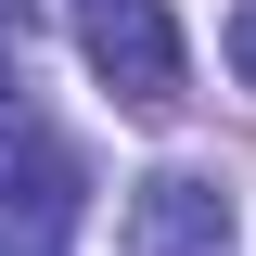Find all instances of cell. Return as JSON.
I'll return each instance as SVG.
<instances>
[{
  "mask_svg": "<svg viewBox=\"0 0 256 256\" xmlns=\"http://www.w3.org/2000/svg\"><path fill=\"white\" fill-rule=\"evenodd\" d=\"M116 244L128 256H244V218H230V192L205 166H154V180H128Z\"/></svg>",
  "mask_w": 256,
  "mask_h": 256,
  "instance_id": "cell-2",
  "label": "cell"
},
{
  "mask_svg": "<svg viewBox=\"0 0 256 256\" xmlns=\"http://www.w3.org/2000/svg\"><path fill=\"white\" fill-rule=\"evenodd\" d=\"M230 77H244V90H256V0H244V13H230Z\"/></svg>",
  "mask_w": 256,
  "mask_h": 256,
  "instance_id": "cell-5",
  "label": "cell"
},
{
  "mask_svg": "<svg viewBox=\"0 0 256 256\" xmlns=\"http://www.w3.org/2000/svg\"><path fill=\"white\" fill-rule=\"evenodd\" d=\"M26 52H38V26H26V0H0V102L26 90Z\"/></svg>",
  "mask_w": 256,
  "mask_h": 256,
  "instance_id": "cell-4",
  "label": "cell"
},
{
  "mask_svg": "<svg viewBox=\"0 0 256 256\" xmlns=\"http://www.w3.org/2000/svg\"><path fill=\"white\" fill-rule=\"evenodd\" d=\"M77 52L90 77L128 102V116H180V26H166V0H77Z\"/></svg>",
  "mask_w": 256,
  "mask_h": 256,
  "instance_id": "cell-1",
  "label": "cell"
},
{
  "mask_svg": "<svg viewBox=\"0 0 256 256\" xmlns=\"http://www.w3.org/2000/svg\"><path fill=\"white\" fill-rule=\"evenodd\" d=\"M0 256H52V244H26V230H0Z\"/></svg>",
  "mask_w": 256,
  "mask_h": 256,
  "instance_id": "cell-6",
  "label": "cell"
},
{
  "mask_svg": "<svg viewBox=\"0 0 256 256\" xmlns=\"http://www.w3.org/2000/svg\"><path fill=\"white\" fill-rule=\"evenodd\" d=\"M64 218H77V154L0 102V230H26V244H64Z\"/></svg>",
  "mask_w": 256,
  "mask_h": 256,
  "instance_id": "cell-3",
  "label": "cell"
}]
</instances>
